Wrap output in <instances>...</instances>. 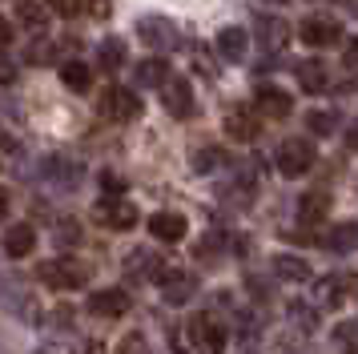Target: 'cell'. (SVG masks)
<instances>
[{
    "label": "cell",
    "instance_id": "cell-29",
    "mask_svg": "<svg viewBox=\"0 0 358 354\" xmlns=\"http://www.w3.org/2000/svg\"><path fill=\"white\" fill-rule=\"evenodd\" d=\"M217 246H222V238H217V234H210V238L197 241L194 257H197V262H217Z\"/></svg>",
    "mask_w": 358,
    "mask_h": 354
},
{
    "label": "cell",
    "instance_id": "cell-37",
    "mask_svg": "<svg viewBox=\"0 0 358 354\" xmlns=\"http://www.w3.org/2000/svg\"><path fill=\"white\" fill-rule=\"evenodd\" d=\"M8 41H13V24H8V20H4V16H0V52H4V48H8Z\"/></svg>",
    "mask_w": 358,
    "mask_h": 354
},
{
    "label": "cell",
    "instance_id": "cell-1",
    "mask_svg": "<svg viewBox=\"0 0 358 354\" xmlns=\"http://www.w3.org/2000/svg\"><path fill=\"white\" fill-rule=\"evenodd\" d=\"M36 278L49 290H77L89 282V266L85 262H73V257H52V262H41L36 266Z\"/></svg>",
    "mask_w": 358,
    "mask_h": 354
},
{
    "label": "cell",
    "instance_id": "cell-18",
    "mask_svg": "<svg viewBox=\"0 0 358 354\" xmlns=\"http://www.w3.org/2000/svg\"><path fill=\"white\" fill-rule=\"evenodd\" d=\"M133 80H137V89H162L165 80H169V61L165 57H149V61L137 64Z\"/></svg>",
    "mask_w": 358,
    "mask_h": 354
},
{
    "label": "cell",
    "instance_id": "cell-36",
    "mask_svg": "<svg viewBox=\"0 0 358 354\" xmlns=\"http://www.w3.org/2000/svg\"><path fill=\"white\" fill-rule=\"evenodd\" d=\"M57 238H61V246H65V241H77V238H81V229H77V225H61V229H57Z\"/></svg>",
    "mask_w": 358,
    "mask_h": 354
},
{
    "label": "cell",
    "instance_id": "cell-27",
    "mask_svg": "<svg viewBox=\"0 0 358 354\" xmlns=\"http://www.w3.org/2000/svg\"><path fill=\"white\" fill-rule=\"evenodd\" d=\"M346 290H350V278H322V282H318V298L330 302V306H338Z\"/></svg>",
    "mask_w": 358,
    "mask_h": 354
},
{
    "label": "cell",
    "instance_id": "cell-13",
    "mask_svg": "<svg viewBox=\"0 0 358 354\" xmlns=\"http://www.w3.org/2000/svg\"><path fill=\"white\" fill-rule=\"evenodd\" d=\"M294 77H298V89H302V93H326V85H330V73H326V64L318 61V57L298 61Z\"/></svg>",
    "mask_w": 358,
    "mask_h": 354
},
{
    "label": "cell",
    "instance_id": "cell-31",
    "mask_svg": "<svg viewBox=\"0 0 358 354\" xmlns=\"http://www.w3.org/2000/svg\"><path fill=\"white\" fill-rule=\"evenodd\" d=\"M334 338H338V346L346 354H355V322H338L334 326Z\"/></svg>",
    "mask_w": 358,
    "mask_h": 354
},
{
    "label": "cell",
    "instance_id": "cell-8",
    "mask_svg": "<svg viewBox=\"0 0 358 354\" xmlns=\"http://www.w3.org/2000/svg\"><path fill=\"white\" fill-rule=\"evenodd\" d=\"M93 218L105 229H133L137 225V209L129 201H121V197H101L97 209H93Z\"/></svg>",
    "mask_w": 358,
    "mask_h": 354
},
{
    "label": "cell",
    "instance_id": "cell-6",
    "mask_svg": "<svg viewBox=\"0 0 358 354\" xmlns=\"http://www.w3.org/2000/svg\"><path fill=\"white\" fill-rule=\"evenodd\" d=\"M254 109L266 121H286L294 113V97L286 89H278V85H262L258 93H254Z\"/></svg>",
    "mask_w": 358,
    "mask_h": 354
},
{
    "label": "cell",
    "instance_id": "cell-39",
    "mask_svg": "<svg viewBox=\"0 0 358 354\" xmlns=\"http://www.w3.org/2000/svg\"><path fill=\"white\" fill-rule=\"evenodd\" d=\"M0 218H8V193H4V185H0Z\"/></svg>",
    "mask_w": 358,
    "mask_h": 354
},
{
    "label": "cell",
    "instance_id": "cell-17",
    "mask_svg": "<svg viewBox=\"0 0 358 354\" xmlns=\"http://www.w3.org/2000/svg\"><path fill=\"white\" fill-rule=\"evenodd\" d=\"M298 218H302L306 225L326 222V218H330V193H322V190L302 193V197H298Z\"/></svg>",
    "mask_w": 358,
    "mask_h": 354
},
{
    "label": "cell",
    "instance_id": "cell-20",
    "mask_svg": "<svg viewBox=\"0 0 358 354\" xmlns=\"http://www.w3.org/2000/svg\"><path fill=\"white\" fill-rule=\"evenodd\" d=\"M258 117H254V113L250 109H234L226 117V133L229 137H234V141H254V137H258Z\"/></svg>",
    "mask_w": 358,
    "mask_h": 354
},
{
    "label": "cell",
    "instance_id": "cell-28",
    "mask_svg": "<svg viewBox=\"0 0 358 354\" xmlns=\"http://www.w3.org/2000/svg\"><path fill=\"white\" fill-rule=\"evenodd\" d=\"M189 165H194L197 174H210V169H217V165H222V149L206 145V149H197L194 157H189Z\"/></svg>",
    "mask_w": 358,
    "mask_h": 354
},
{
    "label": "cell",
    "instance_id": "cell-33",
    "mask_svg": "<svg viewBox=\"0 0 358 354\" xmlns=\"http://www.w3.org/2000/svg\"><path fill=\"white\" fill-rule=\"evenodd\" d=\"M101 190L109 193V197L125 193V177H121V174H101Z\"/></svg>",
    "mask_w": 358,
    "mask_h": 354
},
{
    "label": "cell",
    "instance_id": "cell-12",
    "mask_svg": "<svg viewBox=\"0 0 358 354\" xmlns=\"http://www.w3.org/2000/svg\"><path fill=\"white\" fill-rule=\"evenodd\" d=\"M245 52H250V32H245L242 24H229V29L217 32V57L226 64L245 61Z\"/></svg>",
    "mask_w": 358,
    "mask_h": 354
},
{
    "label": "cell",
    "instance_id": "cell-40",
    "mask_svg": "<svg viewBox=\"0 0 358 354\" xmlns=\"http://www.w3.org/2000/svg\"><path fill=\"white\" fill-rule=\"evenodd\" d=\"M270 4H286V0H270Z\"/></svg>",
    "mask_w": 358,
    "mask_h": 354
},
{
    "label": "cell",
    "instance_id": "cell-4",
    "mask_svg": "<svg viewBox=\"0 0 358 354\" xmlns=\"http://www.w3.org/2000/svg\"><path fill=\"white\" fill-rule=\"evenodd\" d=\"M314 165V145L302 141V137H290V141L278 145V174L282 177H302L310 174Z\"/></svg>",
    "mask_w": 358,
    "mask_h": 354
},
{
    "label": "cell",
    "instance_id": "cell-21",
    "mask_svg": "<svg viewBox=\"0 0 358 354\" xmlns=\"http://www.w3.org/2000/svg\"><path fill=\"white\" fill-rule=\"evenodd\" d=\"M258 41H262V48H270V52H278V48H286L290 45V24L286 20H262L258 24Z\"/></svg>",
    "mask_w": 358,
    "mask_h": 354
},
{
    "label": "cell",
    "instance_id": "cell-24",
    "mask_svg": "<svg viewBox=\"0 0 358 354\" xmlns=\"http://www.w3.org/2000/svg\"><path fill=\"white\" fill-rule=\"evenodd\" d=\"M326 250H334V254H350V250H355V225L350 222L334 225V229L326 234Z\"/></svg>",
    "mask_w": 358,
    "mask_h": 354
},
{
    "label": "cell",
    "instance_id": "cell-23",
    "mask_svg": "<svg viewBox=\"0 0 358 354\" xmlns=\"http://www.w3.org/2000/svg\"><path fill=\"white\" fill-rule=\"evenodd\" d=\"M17 20L24 24V29L45 32V24H49V13H45L36 0H20V4H17Z\"/></svg>",
    "mask_w": 358,
    "mask_h": 354
},
{
    "label": "cell",
    "instance_id": "cell-30",
    "mask_svg": "<svg viewBox=\"0 0 358 354\" xmlns=\"http://www.w3.org/2000/svg\"><path fill=\"white\" fill-rule=\"evenodd\" d=\"M117 354H153V346H149L141 334H125L121 338V346H117Z\"/></svg>",
    "mask_w": 358,
    "mask_h": 354
},
{
    "label": "cell",
    "instance_id": "cell-11",
    "mask_svg": "<svg viewBox=\"0 0 358 354\" xmlns=\"http://www.w3.org/2000/svg\"><path fill=\"white\" fill-rule=\"evenodd\" d=\"M298 36H302V45H310V48H326L342 36V29L334 20H326V16H310V20L298 24Z\"/></svg>",
    "mask_w": 358,
    "mask_h": 354
},
{
    "label": "cell",
    "instance_id": "cell-35",
    "mask_svg": "<svg viewBox=\"0 0 358 354\" xmlns=\"http://www.w3.org/2000/svg\"><path fill=\"white\" fill-rule=\"evenodd\" d=\"M13 80H17V64L0 52V85H13Z\"/></svg>",
    "mask_w": 358,
    "mask_h": 354
},
{
    "label": "cell",
    "instance_id": "cell-3",
    "mask_svg": "<svg viewBox=\"0 0 358 354\" xmlns=\"http://www.w3.org/2000/svg\"><path fill=\"white\" fill-rule=\"evenodd\" d=\"M137 36L149 48H157V52H173L181 45V29L169 16H145V20H137Z\"/></svg>",
    "mask_w": 358,
    "mask_h": 354
},
{
    "label": "cell",
    "instance_id": "cell-16",
    "mask_svg": "<svg viewBox=\"0 0 358 354\" xmlns=\"http://www.w3.org/2000/svg\"><path fill=\"white\" fill-rule=\"evenodd\" d=\"M0 246H4V254H8V257H29L36 250L33 225H8V229H4V238H0Z\"/></svg>",
    "mask_w": 358,
    "mask_h": 354
},
{
    "label": "cell",
    "instance_id": "cell-34",
    "mask_svg": "<svg viewBox=\"0 0 358 354\" xmlns=\"http://www.w3.org/2000/svg\"><path fill=\"white\" fill-rule=\"evenodd\" d=\"M49 8L57 16H73L77 8H81V0H49Z\"/></svg>",
    "mask_w": 358,
    "mask_h": 354
},
{
    "label": "cell",
    "instance_id": "cell-22",
    "mask_svg": "<svg viewBox=\"0 0 358 354\" xmlns=\"http://www.w3.org/2000/svg\"><path fill=\"white\" fill-rule=\"evenodd\" d=\"M61 80H65L73 93H89V85H93V73H89V64L69 61V64H61Z\"/></svg>",
    "mask_w": 358,
    "mask_h": 354
},
{
    "label": "cell",
    "instance_id": "cell-2",
    "mask_svg": "<svg viewBox=\"0 0 358 354\" xmlns=\"http://www.w3.org/2000/svg\"><path fill=\"white\" fill-rule=\"evenodd\" d=\"M101 117L105 121H117V125H129L141 117V97L133 89H121V85H109L101 93Z\"/></svg>",
    "mask_w": 358,
    "mask_h": 354
},
{
    "label": "cell",
    "instance_id": "cell-7",
    "mask_svg": "<svg viewBox=\"0 0 358 354\" xmlns=\"http://www.w3.org/2000/svg\"><path fill=\"white\" fill-rule=\"evenodd\" d=\"M189 338H194V346L201 354H222L229 334H226V326H217L210 314H197V318L189 322Z\"/></svg>",
    "mask_w": 358,
    "mask_h": 354
},
{
    "label": "cell",
    "instance_id": "cell-9",
    "mask_svg": "<svg viewBox=\"0 0 358 354\" xmlns=\"http://www.w3.org/2000/svg\"><path fill=\"white\" fill-rule=\"evenodd\" d=\"M133 298L125 290H97V294H89V314L93 318H121V314H129Z\"/></svg>",
    "mask_w": 358,
    "mask_h": 354
},
{
    "label": "cell",
    "instance_id": "cell-32",
    "mask_svg": "<svg viewBox=\"0 0 358 354\" xmlns=\"http://www.w3.org/2000/svg\"><path fill=\"white\" fill-rule=\"evenodd\" d=\"M85 4V13L93 16V20H105V16L113 13V0H81Z\"/></svg>",
    "mask_w": 358,
    "mask_h": 354
},
{
    "label": "cell",
    "instance_id": "cell-10",
    "mask_svg": "<svg viewBox=\"0 0 358 354\" xmlns=\"http://www.w3.org/2000/svg\"><path fill=\"white\" fill-rule=\"evenodd\" d=\"M157 282H162V294H165V302H173V306H181V302H189L194 298V278L185 270H178V266H169L165 270L162 266V274H157Z\"/></svg>",
    "mask_w": 358,
    "mask_h": 354
},
{
    "label": "cell",
    "instance_id": "cell-14",
    "mask_svg": "<svg viewBox=\"0 0 358 354\" xmlns=\"http://www.w3.org/2000/svg\"><path fill=\"white\" fill-rule=\"evenodd\" d=\"M185 229H189L185 218L173 213V209H162V213H153V218H149V234H153L157 241H181V238H185Z\"/></svg>",
    "mask_w": 358,
    "mask_h": 354
},
{
    "label": "cell",
    "instance_id": "cell-19",
    "mask_svg": "<svg viewBox=\"0 0 358 354\" xmlns=\"http://www.w3.org/2000/svg\"><path fill=\"white\" fill-rule=\"evenodd\" d=\"M274 274L282 278V282H314V270H310V262H302V257L294 254H278L274 257Z\"/></svg>",
    "mask_w": 358,
    "mask_h": 354
},
{
    "label": "cell",
    "instance_id": "cell-25",
    "mask_svg": "<svg viewBox=\"0 0 358 354\" xmlns=\"http://www.w3.org/2000/svg\"><path fill=\"white\" fill-rule=\"evenodd\" d=\"M101 69H121L125 64V41L121 36H109V41H101Z\"/></svg>",
    "mask_w": 358,
    "mask_h": 354
},
{
    "label": "cell",
    "instance_id": "cell-5",
    "mask_svg": "<svg viewBox=\"0 0 358 354\" xmlns=\"http://www.w3.org/2000/svg\"><path fill=\"white\" fill-rule=\"evenodd\" d=\"M162 105H165V113L178 117V121L194 117V85L185 77H169L162 85Z\"/></svg>",
    "mask_w": 358,
    "mask_h": 354
},
{
    "label": "cell",
    "instance_id": "cell-38",
    "mask_svg": "<svg viewBox=\"0 0 358 354\" xmlns=\"http://www.w3.org/2000/svg\"><path fill=\"white\" fill-rule=\"evenodd\" d=\"M81 354H105V346H101V342H85Z\"/></svg>",
    "mask_w": 358,
    "mask_h": 354
},
{
    "label": "cell",
    "instance_id": "cell-15",
    "mask_svg": "<svg viewBox=\"0 0 358 354\" xmlns=\"http://www.w3.org/2000/svg\"><path fill=\"white\" fill-rule=\"evenodd\" d=\"M157 274H162V257L153 254V250H137V254L125 257V278L129 282H149Z\"/></svg>",
    "mask_w": 358,
    "mask_h": 354
},
{
    "label": "cell",
    "instance_id": "cell-26",
    "mask_svg": "<svg viewBox=\"0 0 358 354\" xmlns=\"http://www.w3.org/2000/svg\"><path fill=\"white\" fill-rule=\"evenodd\" d=\"M306 129L318 133V137H330V133L338 129V117H334L330 109H314V113H306Z\"/></svg>",
    "mask_w": 358,
    "mask_h": 354
}]
</instances>
